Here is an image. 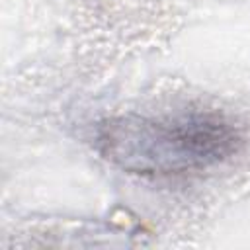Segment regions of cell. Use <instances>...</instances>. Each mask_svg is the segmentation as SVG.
Masks as SVG:
<instances>
[{"label":"cell","instance_id":"6da1fadb","mask_svg":"<svg viewBox=\"0 0 250 250\" xmlns=\"http://www.w3.org/2000/svg\"><path fill=\"white\" fill-rule=\"evenodd\" d=\"M240 135L217 113L166 117L121 115L104 121L96 146L105 160L141 176H170L201 170L236 152Z\"/></svg>","mask_w":250,"mask_h":250}]
</instances>
